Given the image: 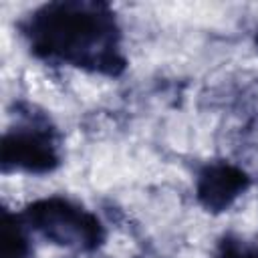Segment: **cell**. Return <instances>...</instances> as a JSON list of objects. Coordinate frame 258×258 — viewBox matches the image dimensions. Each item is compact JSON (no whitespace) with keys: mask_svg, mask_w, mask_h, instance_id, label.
<instances>
[{"mask_svg":"<svg viewBox=\"0 0 258 258\" xmlns=\"http://www.w3.org/2000/svg\"><path fill=\"white\" fill-rule=\"evenodd\" d=\"M220 258H258V248L242 240H226Z\"/></svg>","mask_w":258,"mask_h":258,"instance_id":"cell-5","label":"cell"},{"mask_svg":"<svg viewBox=\"0 0 258 258\" xmlns=\"http://www.w3.org/2000/svg\"><path fill=\"white\" fill-rule=\"evenodd\" d=\"M2 163L36 173L52 169L58 163L52 129L46 123L32 121L8 131L2 143Z\"/></svg>","mask_w":258,"mask_h":258,"instance_id":"cell-3","label":"cell"},{"mask_svg":"<svg viewBox=\"0 0 258 258\" xmlns=\"http://www.w3.org/2000/svg\"><path fill=\"white\" fill-rule=\"evenodd\" d=\"M246 185L248 177L242 169L228 163H216L200 173L198 198L204 208L212 212H222L246 189Z\"/></svg>","mask_w":258,"mask_h":258,"instance_id":"cell-4","label":"cell"},{"mask_svg":"<svg viewBox=\"0 0 258 258\" xmlns=\"http://www.w3.org/2000/svg\"><path fill=\"white\" fill-rule=\"evenodd\" d=\"M256 44H258V34H256Z\"/></svg>","mask_w":258,"mask_h":258,"instance_id":"cell-6","label":"cell"},{"mask_svg":"<svg viewBox=\"0 0 258 258\" xmlns=\"http://www.w3.org/2000/svg\"><path fill=\"white\" fill-rule=\"evenodd\" d=\"M26 36L32 50L48 60L117 75L125 58L113 12L99 2H54L36 10Z\"/></svg>","mask_w":258,"mask_h":258,"instance_id":"cell-1","label":"cell"},{"mask_svg":"<svg viewBox=\"0 0 258 258\" xmlns=\"http://www.w3.org/2000/svg\"><path fill=\"white\" fill-rule=\"evenodd\" d=\"M26 224L46 240L83 250L97 248L103 240L101 222L87 210L62 198L40 200L24 212Z\"/></svg>","mask_w":258,"mask_h":258,"instance_id":"cell-2","label":"cell"}]
</instances>
